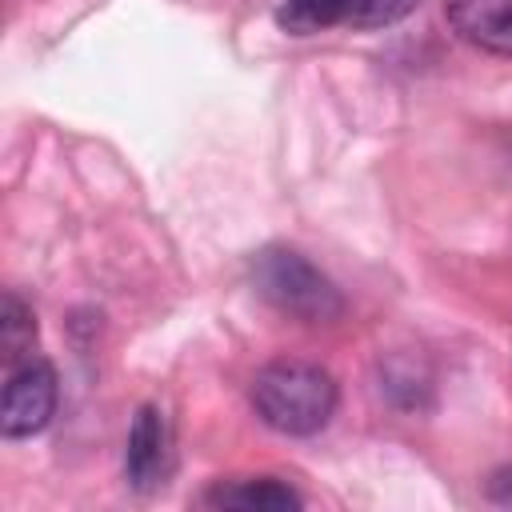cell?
Instances as JSON below:
<instances>
[{
	"mask_svg": "<svg viewBox=\"0 0 512 512\" xmlns=\"http://www.w3.org/2000/svg\"><path fill=\"white\" fill-rule=\"evenodd\" d=\"M336 380L308 360H272L252 380L256 416L280 436H316L336 412Z\"/></svg>",
	"mask_w": 512,
	"mask_h": 512,
	"instance_id": "1",
	"label": "cell"
},
{
	"mask_svg": "<svg viewBox=\"0 0 512 512\" xmlns=\"http://www.w3.org/2000/svg\"><path fill=\"white\" fill-rule=\"evenodd\" d=\"M252 284L256 292L280 308L292 320L304 324H332L344 316V296L340 288L296 248L268 244L252 256Z\"/></svg>",
	"mask_w": 512,
	"mask_h": 512,
	"instance_id": "2",
	"label": "cell"
},
{
	"mask_svg": "<svg viewBox=\"0 0 512 512\" xmlns=\"http://www.w3.org/2000/svg\"><path fill=\"white\" fill-rule=\"evenodd\" d=\"M56 368L40 356L20 360L16 368H8V384H4V400H0V432L8 440H24L48 428L52 412H56Z\"/></svg>",
	"mask_w": 512,
	"mask_h": 512,
	"instance_id": "3",
	"label": "cell"
},
{
	"mask_svg": "<svg viewBox=\"0 0 512 512\" xmlns=\"http://www.w3.org/2000/svg\"><path fill=\"white\" fill-rule=\"evenodd\" d=\"M420 0H284L276 20L292 36H312L332 24L352 28H384L404 20Z\"/></svg>",
	"mask_w": 512,
	"mask_h": 512,
	"instance_id": "4",
	"label": "cell"
},
{
	"mask_svg": "<svg viewBox=\"0 0 512 512\" xmlns=\"http://www.w3.org/2000/svg\"><path fill=\"white\" fill-rule=\"evenodd\" d=\"M176 464V436L172 420L160 404H144L132 416L128 444H124V480L132 492H156Z\"/></svg>",
	"mask_w": 512,
	"mask_h": 512,
	"instance_id": "5",
	"label": "cell"
},
{
	"mask_svg": "<svg viewBox=\"0 0 512 512\" xmlns=\"http://www.w3.org/2000/svg\"><path fill=\"white\" fill-rule=\"evenodd\" d=\"M444 16L464 44L512 56V0H444Z\"/></svg>",
	"mask_w": 512,
	"mask_h": 512,
	"instance_id": "6",
	"label": "cell"
},
{
	"mask_svg": "<svg viewBox=\"0 0 512 512\" xmlns=\"http://www.w3.org/2000/svg\"><path fill=\"white\" fill-rule=\"evenodd\" d=\"M204 504L212 508H240V512H288L300 508L304 496L276 480V476H244V480H220L204 492Z\"/></svg>",
	"mask_w": 512,
	"mask_h": 512,
	"instance_id": "7",
	"label": "cell"
},
{
	"mask_svg": "<svg viewBox=\"0 0 512 512\" xmlns=\"http://www.w3.org/2000/svg\"><path fill=\"white\" fill-rule=\"evenodd\" d=\"M32 340H36L32 308L16 292H4V300H0V352H4V364L16 368L20 360H28Z\"/></svg>",
	"mask_w": 512,
	"mask_h": 512,
	"instance_id": "8",
	"label": "cell"
}]
</instances>
